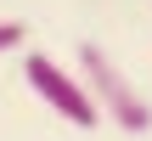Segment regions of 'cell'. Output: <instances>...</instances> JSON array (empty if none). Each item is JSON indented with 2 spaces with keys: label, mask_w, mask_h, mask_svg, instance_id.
<instances>
[{
  "label": "cell",
  "mask_w": 152,
  "mask_h": 141,
  "mask_svg": "<svg viewBox=\"0 0 152 141\" xmlns=\"http://www.w3.org/2000/svg\"><path fill=\"white\" fill-rule=\"evenodd\" d=\"M79 79H85V90L96 96V107H102L124 136H147V130H152V102L130 85V73H124L96 40L79 45Z\"/></svg>",
  "instance_id": "cell-1"
},
{
  "label": "cell",
  "mask_w": 152,
  "mask_h": 141,
  "mask_svg": "<svg viewBox=\"0 0 152 141\" xmlns=\"http://www.w3.org/2000/svg\"><path fill=\"white\" fill-rule=\"evenodd\" d=\"M23 79H28V90H34L51 113H62L73 130H96V124H102L96 96H90V90H85V79H73L62 62H51V57L28 51V57H23Z\"/></svg>",
  "instance_id": "cell-2"
},
{
  "label": "cell",
  "mask_w": 152,
  "mask_h": 141,
  "mask_svg": "<svg viewBox=\"0 0 152 141\" xmlns=\"http://www.w3.org/2000/svg\"><path fill=\"white\" fill-rule=\"evenodd\" d=\"M23 40H28V28H23V23H0V51H17Z\"/></svg>",
  "instance_id": "cell-3"
}]
</instances>
